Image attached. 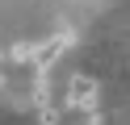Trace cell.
<instances>
[{"label":"cell","mask_w":130,"mask_h":125,"mask_svg":"<svg viewBox=\"0 0 130 125\" xmlns=\"http://www.w3.org/2000/svg\"><path fill=\"white\" fill-rule=\"evenodd\" d=\"M67 46H71V29H63V33H55V38H46L42 46H34V58H29V63L38 67V75H46V71H51Z\"/></svg>","instance_id":"obj_1"},{"label":"cell","mask_w":130,"mask_h":125,"mask_svg":"<svg viewBox=\"0 0 130 125\" xmlns=\"http://www.w3.org/2000/svg\"><path fill=\"white\" fill-rule=\"evenodd\" d=\"M92 96H96V83L88 79V75H76L71 88H67V100H71L76 108H88V104H92Z\"/></svg>","instance_id":"obj_2"},{"label":"cell","mask_w":130,"mask_h":125,"mask_svg":"<svg viewBox=\"0 0 130 125\" xmlns=\"http://www.w3.org/2000/svg\"><path fill=\"white\" fill-rule=\"evenodd\" d=\"M13 58H17V63H29V58H34V46H29V42H17V46H13Z\"/></svg>","instance_id":"obj_3"},{"label":"cell","mask_w":130,"mask_h":125,"mask_svg":"<svg viewBox=\"0 0 130 125\" xmlns=\"http://www.w3.org/2000/svg\"><path fill=\"white\" fill-rule=\"evenodd\" d=\"M55 121H59V113H55L51 104H42V125H55Z\"/></svg>","instance_id":"obj_4"}]
</instances>
